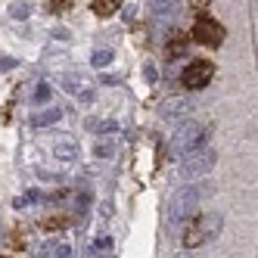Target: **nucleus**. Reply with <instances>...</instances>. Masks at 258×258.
Wrapping results in <instances>:
<instances>
[{"label": "nucleus", "instance_id": "6e6552de", "mask_svg": "<svg viewBox=\"0 0 258 258\" xmlns=\"http://www.w3.org/2000/svg\"><path fill=\"white\" fill-rule=\"evenodd\" d=\"M53 156H56L59 162H72L78 156V150H75V140H69V137H59L56 143H53Z\"/></svg>", "mask_w": 258, "mask_h": 258}, {"label": "nucleus", "instance_id": "20e7f679", "mask_svg": "<svg viewBox=\"0 0 258 258\" xmlns=\"http://www.w3.org/2000/svg\"><path fill=\"white\" fill-rule=\"evenodd\" d=\"M215 162H218V153L212 150V146H202V150H196V153H190V156H183V165H180V177H183V180H196V177H206V174H212Z\"/></svg>", "mask_w": 258, "mask_h": 258}, {"label": "nucleus", "instance_id": "f03ea898", "mask_svg": "<svg viewBox=\"0 0 258 258\" xmlns=\"http://www.w3.org/2000/svg\"><path fill=\"white\" fill-rule=\"evenodd\" d=\"M183 227H187V230H183V246H187V249H199L202 243H209V239H215L221 233L224 218H221L218 212H209V215H202V218L193 215Z\"/></svg>", "mask_w": 258, "mask_h": 258}, {"label": "nucleus", "instance_id": "4468645a", "mask_svg": "<svg viewBox=\"0 0 258 258\" xmlns=\"http://www.w3.org/2000/svg\"><path fill=\"white\" fill-rule=\"evenodd\" d=\"M90 62H94V69H103V66H109V62H112V50H109V47L97 50V53H94V59H90Z\"/></svg>", "mask_w": 258, "mask_h": 258}, {"label": "nucleus", "instance_id": "f257e3e1", "mask_svg": "<svg viewBox=\"0 0 258 258\" xmlns=\"http://www.w3.org/2000/svg\"><path fill=\"white\" fill-rule=\"evenodd\" d=\"M199 196L202 190L196 187V183H183V187L168 199V209H165V218H168V227H183L187 221L199 212Z\"/></svg>", "mask_w": 258, "mask_h": 258}, {"label": "nucleus", "instance_id": "1a4fd4ad", "mask_svg": "<svg viewBox=\"0 0 258 258\" xmlns=\"http://www.w3.org/2000/svg\"><path fill=\"white\" fill-rule=\"evenodd\" d=\"M150 7H153L156 19H171L177 13V7H180V0H150Z\"/></svg>", "mask_w": 258, "mask_h": 258}, {"label": "nucleus", "instance_id": "6ab92c4d", "mask_svg": "<svg viewBox=\"0 0 258 258\" xmlns=\"http://www.w3.org/2000/svg\"><path fill=\"white\" fill-rule=\"evenodd\" d=\"M47 97H50V90H47V84H41L38 87V100H34V103H47Z\"/></svg>", "mask_w": 258, "mask_h": 258}, {"label": "nucleus", "instance_id": "aec40b11", "mask_svg": "<svg viewBox=\"0 0 258 258\" xmlns=\"http://www.w3.org/2000/svg\"><path fill=\"white\" fill-rule=\"evenodd\" d=\"M190 7H193V10H206L209 0H190Z\"/></svg>", "mask_w": 258, "mask_h": 258}, {"label": "nucleus", "instance_id": "a211bd4d", "mask_svg": "<svg viewBox=\"0 0 258 258\" xmlns=\"http://www.w3.org/2000/svg\"><path fill=\"white\" fill-rule=\"evenodd\" d=\"M143 78H146V81H150V84H153V81L159 78V69H156L153 62H146V66H143Z\"/></svg>", "mask_w": 258, "mask_h": 258}, {"label": "nucleus", "instance_id": "4be33fe9", "mask_svg": "<svg viewBox=\"0 0 258 258\" xmlns=\"http://www.w3.org/2000/svg\"><path fill=\"white\" fill-rule=\"evenodd\" d=\"M177 258H190V255H177Z\"/></svg>", "mask_w": 258, "mask_h": 258}, {"label": "nucleus", "instance_id": "f3484780", "mask_svg": "<svg viewBox=\"0 0 258 258\" xmlns=\"http://www.w3.org/2000/svg\"><path fill=\"white\" fill-rule=\"evenodd\" d=\"M10 13L16 16V19H25V16L31 13V7H25V4H13V7H10Z\"/></svg>", "mask_w": 258, "mask_h": 258}, {"label": "nucleus", "instance_id": "dca6fc26", "mask_svg": "<svg viewBox=\"0 0 258 258\" xmlns=\"http://www.w3.org/2000/svg\"><path fill=\"white\" fill-rule=\"evenodd\" d=\"M94 153H97L100 159H109V156H112V153H115V146H112V143H109V140H106V143H97V150H94Z\"/></svg>", "mask_w": 258, "mask_h": 258}, {"label": "nucleus", "instance_id": "5701e85b", "mask_svg": "<svg viewBox=\"0 0 258 258\" xmlns=\"http://www.w3.org/2000/svg\"><path fill=\"white\" fill-rule=\"evenodd\" d=\"M0 258H7V255H0Z\"/></svg>", "mask_w": 258, "mask_h": 258}, {"label": "nucleus", "instance_id": "2eb2a0df", "mask_svg": "<svg viewBox=\"0 0 258 258\" xmlns=\"http://www.w3.org/2000/svg\"><path fill=\"white\" fill-rule=\"evenodd\" d=\"M109 249H112V239H109V236H100V239H94V249H90V252H94V255H106Z\"/></svg>", "mask_w": 258, "mask_h": 258}, {"label": "nucleus", "instance_id": "0eeeda50", "mask_svg": "<svg viewBox=\"0 0 258 258\" xmlns=\"http://www.w3.org/2000/svg\"><path fill=\"white\" fill-rule=\"evenodd\" d=\"M190 109H193V103H190L187 97H171V100H165V103H162V118L180 121V118H187V115H190Z\"/></svg>", "mask_w": 258, "mask_h": 258}, {"label": "nucleus", "instance_id": "39448f33", "mask_svg": "<svg viewBox=\"0 0 258 258\" xmlns=\"http://www.w3.org/2000/svg\"><path fill=\"white\" fill-rule=\"evenodd\" d=\"M190 38L202 47H221L224 44V25H221L218 19H209V16H199V19L193 22V31H190Z\"/></svg>", "mask_w": 258, "mask_h": 258}, {"label": "nucleus", "instance_id": "f8f14e48", "mask_svg": "<svg viewBox=\"0 0 258 258\" xmlns=\"http://www.w3.org/2000/svg\"><path fill=\"white\" fill-rule=\"evenodd\" d=\"M41 255H56V258H72V246H66V243H44L41 246Z\"/></svg>", "mask_w": 258, "mask_h": 258}, {"label": "nucleus", "instance_id": "9d476101", "mask_svg": "<svg viewBox=\"0 0 258 258\" xmlns=\"http://www.w3.org/2000/svg\"><path fill=\"white\" fill-rule=\"evenodd\" d=\"M187 44H190L187 34H171V38H168V56L171 59L183 56V53H187Z\"/></svg>", "mask_w": 258, "mask_h": 258}, {"label": "nucleus", "instance_id": "7ed1b4c3", "mask_svg": "<svg viewBox=\"0 0 258 258\" xmlns=\"http://www.w3.org/2000/svg\"><path fill=\"white\" fill-rule=\"evenodd\" d=\"M209 140V127L199 124V121H180V127L171 137V153L174 156H190L196 150H202Z\"/></svg>", "mask_w": 258, "mask_h": 258}, {"label": "nucleus", "instance_id": "9b49d317", "mask_svg": "<svg viewBox=\"0 0 258 258\" xmlns=\"http://www.w3.org/2000/svg\"><path fill=\"white\" fill-rule=\"evenodd\" d=\"M59 115H62L59 109H56V106H50V109H44L41 115H34V118H31V124H34V127H47V124H56V121H59Z\"/></svg>", "mask_w": 258, "mask_h": 258}, {"label": "nucleus", "instance_id": "423d86ee", "mask_svg": "<svg viewBox=\"0 0 258 258\" xmlns=\"http://www.w3.org/2000/svg\"><path fill=\"white\" fill-rule=\"evenodd\" d=\"M215 78V66L209 59H193L187 69H183V75H180V84L187 87V90H202V87H209Z\"/></svg>", "mask_w": 258, "mask_h": 258}, {"label": "nucleus", "instance_id": "412c9836", "mask_svg": "<svg viewBox=\"0 0 258 258\" xmlns=\"http://www.w3.org/2000/svg\"><path fill=\"white\" fill-rule=\"evenodd\" d=\"M16 66V59H0V72H4V69H13Z\"/></svg>", "mask_w": 258, "mask_h": 258}, {"label": "nucleus", "instance_id": "ddd939ff", "mask_svg": "<svg viewBox=\"0 0 258 258\" xmlns=\"http://www.w3.org/2000/svg\"><path fill=\"white\" fill-rule=\"evenodd\" d=\"M90 10H94L97 16H112L118 10V0H94L90 4Z\"/></svg>", "mask_w": 258, "mask_h": 258}]
</instances>
